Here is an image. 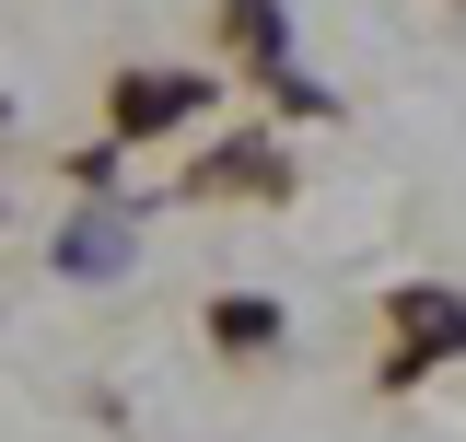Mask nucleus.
<instances>
[{
    "mask_svg": "<svg viewBox=\"0 0 466 442\" xmlns=\"http://www.w3.org/2000/svg\"><path fill=\"white\" fill-rule=\"evenodd\" d=\"M397 326L431 337L420 361H443V349H466V303H455V291H397Z\"/></svg>",
    "mask_w": 466,
    "mask_h": 442,
    "instance_id": "1",
    "label": "nucleus"
},
{
    "mask_svg": "<svg viewBox=\"0 0 466 442\" xmlns=\"http://www.w3.org/2000/svg\"><path fill=\"white\" fill-rule=\"evenodd\" d=\"M70 268H82V279L116 268V221H82V233H70Z\"/></svg>",
    "mask_w": 466,
    "mask_h": 442,
    "instance_id": "5",
    "label": "nucleus"
},
{
    "mask_svg": "<svg viewBox=\"0 0 466 442\" xmlns=\"http://www.w3.org/2000/svg\"><path fill=\"white\" fill-rule=\"evenodd\" d=\"M233 24H245V47H257V70H291V35H280V0H233Z\"/></svg>",
    "mask_w": 466,
    "mask_h": 442,
    "instance_id": "3",
    "label": "nucleus"
},
{
    "mask_svg": "<svg viewBox=\"0 0 466 442\" xmlns=\"http://www.w3.org/2000/svg\"><path fill=\"white\" fill-rule=\"evenodd\" d=\"M210 337L222 349H257V337H280V303H210Z\"/></svg>",
    "mask_w": 466,
    "mask_h": 442,
    "instance_id": "4",
    "label": "nucleus"
},
{
    "mask_svg": "<svg viewBox=\"0 0 466 442\" xmlns=\"http://www.w3.org/2000/svg\"><path fill=\"white\" fill-rule=\"evenodd\" d=\"M198 105V82H116V128H175Z\"/></svg>",
    "mask_w": 466,
    "mask_h": 442,
    "instance_id": "2",
    "label": "nucleus"
}]
</instances>
